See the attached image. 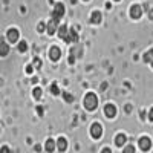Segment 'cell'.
Returning <instances> with one entry per match:
<instances>
[{
	"label": "cell",
	"mask_w": 153,
	"mask_h": 153,
	"mask_svg": "<svg viewBox=\"0 0 153 153\" xmlns=\"http://www.w3.org/2000/svg\"><path fill=\"white\" fill-rule=\"evenodd\" d=\"M51 92H52L54 95H60V89H58L57 83H52V84H51Z\"/></svg>",
	"instance_id": "cell-17"
},
{
	"label": "cell",
	"mask_w": 153,
	"mask_h": 153,
	"mask_svg": "<svg viewBox=\"0 0 153 153\" xmlns=\"http://www.w3.org/2000/svg\"><path fill=\"white\" fill-rule=\"evenodd\" d=\"M60 57H61V51H60L57 46H54V48L49 49V58L52 60V61H57Z\"/></svg>",
	"instance_id": "cell-7"
},
{
	"label": "cell",
	"mask_w": 153,
	"mask_h": 153,
	"mask_svg": "<svg viewBox=\"0 0 153 153\" xmlns=\"http://www.w3.org/2000/svg\"><path fill=\"white\" fill-rule=\"evenodd\" d=\"M149 120L150 121H153V107L150 109V112H149Z\"/></svg>",
	"instance_id": "cell-26"
},
{
	"label": "cell",
	"mask_w": 153,
	"mask_h": 153,
	"mask_svg": "<svg viewBox=\"0 0 153 153\" xmlns=\"http://www.w3.org/2000/svg\"><path fill=\"white\" fill-rule=\"evenodd\" d=\"M86 2H87V0H86Z\"/></svg>",
	"instance_id": "cell-32"
},
{
	"label": "cell",
	"mask_w": 153,
	"mask_h": 153,
	"mask_svg": "<svg viewBox=\"0 0 153 153\" xmlns=\"http://www.w3.org/2000/svg\"><path fill=\"white\" fill-rule=\"evenodd\" d=\"M57 149H58L60 152H65V150L68 149V141H66V138H63V136L58 138V141H57Z\"/></svg>",
	"instance_id": "cell-11"
},
{
	"label": "cell",
	"mask_w": 153,
	"mask_h": 153,
	"mask_svg": "<svg viewBox=\"0 0 153 153\" xmlns=\"http://www.w3.org/2000/svg\"><path fill=\"white\" fill-rule=\"evenodd\" d=\"M45 28H46V26H45V23H40V25H38V31H40V32H43Z\"/></svg>",
	"instance_id": "cell-24"
},
{
	"label": "cell",
	"mask_w": 153,
	"mask_h": 153,
	"mask_svg": "<svg viewBox=\"0 0 153 153\" xmlns=\"http://www.w3.org/2000/svg\"><path fill=\"white\" fill-rule=\"evenodd\" d=\"M58 22H60V20H55V19H51V20H49V23H48V28H46L49 35H52V34L57 31V28H58Z\"/></svg>",
	"instance_id": "cell-6"
},
{
	"label": "cell",
	"mask_w": 153,
	"mask_h": 153,
	"mask_svg": "<svg viewBox=\"0 0 153 153\" xmlns=\"http://www.w3.org/2000/svg\"><path fill=\"white\" fill-rule=\"evenodd\" d=\"M100 22H101V12H100V11H94L92 16H91V23L98 25Z\"/></svg>",
	"instance_id": "cell-13"
},
{
	"label": "cell",
	"mask_w": 153,
	"mask_h": 153,
	"mask_svg": "<svg viewBox=\"0 0 153 153\" xmlns=\"http://www.w3.org/2000/svg\"><path fill=\"white\" fill-rule=\"evenodd\" d=\"M149 19L153 20V9H150V12H149Z\"/></svg>",
	"instance_id": "cell-29"
},
{
	"label": "cell",
	"mask_w": 153,
	"mask_h": 153,
	"mask_svg": "<svg viewBox=\"0 0 153 153\" xmlns=\"http://www.w3.org/2000/svg\"><path fill=\"white\" fill-rule=\"evenodd\" d=\"M8 51H9L8 45H6V43H2V51H0V54H2V57H5V55L8 54Z\"/></svg>",
	"instance_id": "cell-19"
},
{
	"label": "cell",
	"mask_w": 153,
	"mask_h": 153,
	"mask_svg": "<svg viewBox=\"0 0 153 153\" xmlns=\"http://www.w3.org/2000/svg\"><path fill=\"white\" fill-rule=\"evenodd\" d=\"M115 2H120V0H115Z\"/></svg>",
	"instance_id": "cell-31"
},
{
	"label": "cell",
	"mask_w": 153,
	"mask_h": 153,
	"mask_svg": "<svg viewBox=\"0 0 153 153\" xmlns=\"http://www.w3.org/2000/svg\"><path fill=\"white\" fill-rule=\"evenodd\" d=\"M32 94H34V98H35V100H40V98H42V89H40V87L34 89Z\"/></svg>",
	"instance_id": "cell-18"
},
{
	"label": "cell",
	"mask_w": 153,
	"mask_h": 153,
	"mask_svg": "<svg viewBox=\"0 0 153 153\" xmlns=\"http://www.w3.org/2000/svg\"><path fill=\"white\" fill-rule=\"evenodd\" d=\"M26 49H28V45H26V42H20V43H19V51H20V52H25Z\"/></svg>",
	"instance_id": "cell-20"
},
{
	"label": "cell",
	"mask_w": 153,
	"mask_h": 153,
	"mask_svg": "<svg viewBox=\"0 0 153 153\" xmlns=\"http://www.w3.org/2000/svg\"><path fill=\"white\" fill-rule=\"evenodd\" d=\"M144 61L146 63H152V66H153V49L147 51V52L144 54Z\"/></svg>",
	"instance_id": "cell-16"
},
{
	"label": "cell",
	"mask_w": 153,
	"mask_h": 153,
	"mask_svg": "<svg viewBox=\"0 0 153 153\" xmlns=\"http://www.w3.org/2000/svg\"><path fill=\"white\" fill-rule=\"evenodd\" d=\"M126 135H123V133H120V135H117V138H115V144H117L118 147H123L124 144H126Z\"/></svg>",
	"instance_id": "cell-15"
},
{
	"label": "cell",
	"mask_w": 153,
	"mask_h": 153,
	"mask_svg": "<svg viewBox=\"0 0 153 153\" xmlns=\"http://www.w3.org/2000/svg\"><path fill=\"white\" fill-rule=\"evenodd\" d=\"M55 146H57V144H55V141L49 138L48 141H46V144H45V149H46V152H48V153H52V152L55 150Z\"/></svg>",
	"instance_id": "cell-12"
},
{
	"label": "cell",
	"mask_w": 153,
	"mask_h": 153,
	"mask_svg": "<svg viewBox=\"0 0 153 153\" xmlns=\"http://www.w3.org/2000/svg\"><path fill=\"white\" fill-rule=\"evenodd\" d=\"M97 106H98V98H97V95L92 94V92L87 94V95L84 97V107H86L87 110H95Z\"/></svg>",
	"instance_id": "cell-1"
},
{
	"label": "cell",
	"mask_w": 153,
	"mask_h": 153,
	"mask_svg": "<svg viewBox=\"0 0 153 153\" xmlns=\"http://www.w3.org/2000/svg\"><path fill=\"white\" fill-rule=\"evenodd\" d=\"M2 153H9V149L5 146V147H2Z\"/></svg>",
	"instance_id": "cell-28"
},
{
	"label": "cell",
	"mask_w": 153,
	"mask_h": 153,
	"mask_svg": "<svg viewBox=\"0 0 153 153\" xmlns=\"http://www.w3.org/2000/svg\"><path fill=\"white\" fill-rule=\"evenodd\" d=\"M141 16H143V8L139 5H132V8H130V17L132 19H139Z\"/></svg>",
	"instance_id": "cell-5"
},
{
	"label": "cell",
	"mask_w": 153,
	"mask_h": 153,
	"mask_svg": "<svg viewBox=\"0 0 153 153\" xmlns=\"http://www.w3.org/2000/svg\"><path fill=\"white\" fill-rule=\"evenodd\" d=\"M104 113H106L107 118H113L115 115H117V107H115L113 104H107L104 107Z\"/></svg>",
	"instance_id": "cell-10"
},
{
	"label": "cell",
	"mask_w": 153,
	"mask_h": 153,
	"mask_svg": "<svg viewBox=\"0 0 153 153\" xmlns=\"http://www.w3.org/2000/svg\"><path fill=\"white\" fill-rule=\"evenodd\" d=\"M63 16H65V5H63V3H57L54 6V11H52V19L61 20Z\"/></svg>",
	"instance_id": "cell-2"
},
{
	"label": "cell",
	"mask_w": 153,
	"mask_h": 153,
	"mask_svg": "<svg viewBox=\"0 0 153 153\" xmlns=\"http://www.w3.org/2000/svg\"><path fill=\"white\" fill-rule=\"evenodd\" d=\"M63 98H65V100L68 101V103H72V101H74V97H72L71 94H68V92L63 94Z\"/></svg>",
	"instance_id": "cell-23"
},
{
	"label": "cell",
	"mask_w": 153,
	"mask_h": 153,
	"mask_svg": "<svg viewBox=\"0 0 153 153\" xmlns=\"http://www.w3.org/2000/svg\"><path fill=\"white\" fill-rule=\"evenodd\" d=\"M101 153H112V152H110V149H103V152H101Z\"/></svg>",
	"instance_id": "cell-30"
},
{
	"label": "cell",
	"mask_w": 153,
	"mask_h": 153,
	"mask_svg": "<svg viewBox=\"0 0 153 153\" xmlns=\"http://www.w3.org/2000/svg\"><path fill=\"white\" fill-rule=\"evenodd\" d=\"M91 135H92V138H95V139L101 138V135H103V127H101V124H98V123H94V124H92V127H91Z\"/></svg>",
	"instance_id": "cell-3"
},
{
	"label": "cell",
	"mask_w": 153,
	"mask_h": 153,
	"mask_svg": "<svg viewBox=\"0 0 153 153\" xmlns=\"http://www.w3.org/2000/svg\"><path fill=\"white\" fill-rule=\"evenodd\" d=\"M71 42H74V43H76L78 42V34H76V31L72 28V29H69V38H68V43H71Z\"/></svg>",
	"instance_id": "cell-14"
},
{
	"label": "cell",
	"mask_w": 153,
	"mask_h": 153,
	"mask_svg": "<svg viewBox=\"0 0 153 153\" xmlns=\"http://www.w3.org/2000/svg\"><path fill=\"white\" fill-rule=\"evenodd\" d=\"M34 72V66H28L26 68V74H32Z\"/></svg>",
	"instance_id": "cell-25"
},
{
	"label": "cell",
	"mask_w": 153,
	"mask_h": 153,
	"mask_svg": "<svg viewBox=\"0 0 153 153\" xmlns=\"http://www.w3.org/2000/svg\"><path fill=\"white\" fill-rule=\"evenodd\" d=\"M58 37L63 38L65 42H68V38H69V31H68V26H66V25H61V26L58 28Z\"/></svg>",
	"instance_id": "cell-8"
},
{
	"label": "cell",
	"mask_w": 153,
	"mask_h": 153,
	"mask_svg": "<svg viewBox=\"0 0 153 153\" xmlns=\"http://www.w3.org/2000/svg\"><path fill=\"white\" fill-rule=\"evenodd\" d=\"M19 31L17 29H9L8 31V34H6V37H8V40L11 42V43H16L17 40H19Z\"/></svg>",
	"instance_id": "cell-9"
},
{
	"label": "cell",
	"mask_w": 153,
	"mask_h": 153,
	"mask_svg": "<svg viewBox=\"0 0 153 153\" xmlns=\"http://www.w3.org/2000/svg\"><path fill=\"white\" fill-rule=\"evenodd\" d=\"M123 153H135V147L133 146H126L124 150H123Z\"/></svg>",
	"instance_id": "cell-22"
},
{
	"label": "cell",
	"mask_w": 153,
	"mask_h": 153,
	"mask_svg": "<svg viewBox=\"0 0 153 153\" xmlns=\"http://www.w3.org/2000/svg\"><path fill=\"white\" fill-rule=\"evenodd\" d=\"M139 149H141L143 152H149L150 149H152V141H150V138H147V136H143L141 139H139Z\"/></svg>",
	"instance_id": "cell-4"
},
{
	"label": "cell",
	"mask_w": 153,
	"mask_h": 153,
	"mask_svg": "<svg viewBox=\"0 0 153 153\" xmlns=\"http://www.w3.org/2000/svg\"><path fill=\"white\" fill-rule=\"evenodd\" d=\"M37 112H38V115L42 117V115H43V107H37Z\"/></svg>",
	"instance_id": "cell-27"
},
{
	"label": "cell",
	"mask_w": 153,
	"mask_h": 153,
	"mask_svg": "<svg viewBox=\"0 0 153 153\" xmlns=\"http://www.w3.org/2000/svg\"><path fill=\"white\" fill-rule=\"evenodd\" d=\"M32 66H34V68H37V69H40V68H42V60H40V58H34Z\"/></svg>",
	"instance_id": "cell-21"
}]
</instances>
